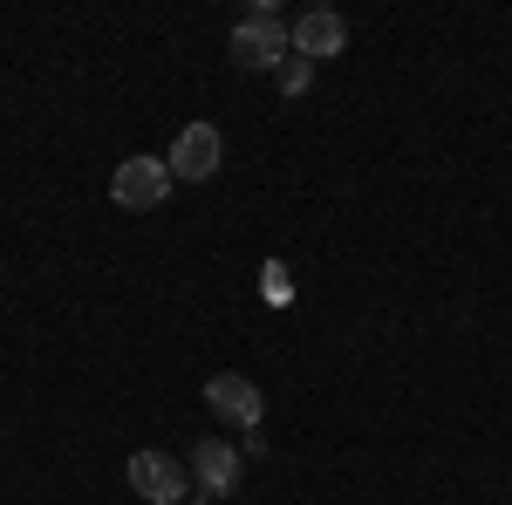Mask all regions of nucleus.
<instances>
[{
    "mask_svg": "<svg viewBox=\"0 0 512 505\" xmlns=\"http://www.w3.org/2000/svg\"><path fill=\"white\" fill-rule=\"evenodd\" d=\"M287 55H294V28L280 21L274 0H253V14L233 28V62H239V69H253V76H267V69L280 76Z\"/></svg>",
    "mask_w": 512,
    "mask_h": 505,
    "instance_id": "1",
    "label": "nucleus"
},
{
    "mask_svg": "<svg viewBox=\"0 0 512 505\" xmlns=\"http://www.w3.org/2000/svg\"><path fill=\"white\" fill-rule=\"evenodd\" d=\"M110 198H117L123 212H158L164 198H171V164L164 157H130V164H117Z\"/></svg>",
    "mask_w": 512,
    "mask_h": 505,
    "instance_id": "2",
    "label": "nucleus"
},
{
    "mask_svg": "<svg viewBox=\"0 0 512 505\" xmlns=\"http://www.w3.org/2000/svg\"><path fill=\"white\" fill-rule=\"evenodd\" d=\"M123 478H130V492L144 505H178L185 499V465H178L171 451H130Z\"/></svg>",
    "mask_w": 512,
    "mask_h": 505,
    "instance_id": "3",
    "label": "nucleus"
},
{
    "mask_svg": "<svg viewBox=\"0 0 512 505\" xmlns=\"http://www.w3.org/2000/svg\"><path fill=\"white\" fill-rule=\"evenodd\" d=\"M219 157H226V144H219V130H212V123H185L164 164H171V178H185V185H205V178L219 171Z\"/></svg>",
    "mask_w": 512,
    "mask_h": 505,
    "instance_id": "4",
    "label": "nucleus"
},
{
    "mask_svg": "<svg viewBox=\"0 0 512 505\" xmlns=\"http://www.w3.org/2000/svg\"><path fill=\"white\" fill-rule=\"evenodd\" d=\"M205 403H212V417H219V424H239V430H260V417H267L260 383H246V376H233V369L205 383Z\"/></svg>",
    "mask_w": 512,
    "mask_h": 505,
    "instance_id": "5",
    "label": "nucleus"
},
{
    "mask_svg": "<svg viewBox=\"0 0 512 505\" xmlns=\"http://www.w3.org/2000/svg\"><path fill=\"white\" fill-rule=\"evenodd\" d=\"M342 48H349V21H342L335 7L294 14V55H301V62H328V55H342Z\"/></svg>",
    "mask_w": 512,
    "mask_h": 505,
    "instance_id": "6",
    "label": "nucleus"
},
{
    "mask_svg": "<svg viewBox=\"0 0 512 505\" xmlns=\"http://www.w3.org/2000/svg\"><path fill=\"white\" fill-rule=\"evenodd\" d=\"M192 478L205 499H226L239 485V451L226 444V437H205V444H192Z\"/></svg>",
    "mask_w": 512,
    "mask_h": 505,
    "instance_id": "7",
    "label": "nucleus"
},
{
    "mask_svg": "<svg viewBox=\"0 0 512 505\" xmlns=\"http://www.w3.org/2000/svg\"><path fill=\"white\" fill-rule=\"evenodd\" d=\"M280 89H287V96H308V89H315V62L287 55V62H280Z\"/></svg>",
    "mask_w": 512,
    "mask_h": 505,
    "instance_id": "8",
    "label": "nucleus"
}]
</instances>
